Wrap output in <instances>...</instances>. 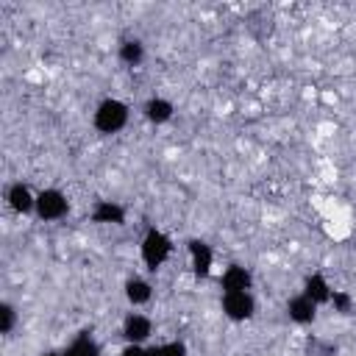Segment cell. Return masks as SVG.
<instances>
[{
	"instance_id": "cell-18",
	"label": "cell",
	"mask_w": 356,
	"mask_h": 356,
	"mask_svg": "<svg viewBox=\"0 0 356 356\" xmlns=\"http://www.w3.org/2000/svg\"><path fill=\"white\" fill-rule=\"evenodd\" d=\"M161 356H189V350L181 339H172V342H161Z\"/></svg>"
},
{
	"instance_id": "cell-15",
	"label": "cell",
	"mask_w": 356,
	"mask_h": 356,
	"mask_svg": "<svg viewBox=\"0 0 356 356\" xmlns=\"http://www.w3.org/2000/svg\"><path fill=\"white\" fill-rule=\"evenodd\" d=\"M117 56H120L122 64L136 67V64H142V58H145V44H142L139 39H122Z\"/></svg>"
},
{
	"instance_id": "cell-7",
	"label": "cell",
	"mask_w": 356,
	"mask_h": 356,
	"mask_svg": "<svg viewBox=\"0 0 356 356\" xmlns=\"http://www.w3.org/2000/svg\"><path fill=\"white\" fill-rule=\"evenodd\" d=\"M6 203L14 214H33L36 211V192L22 184V181H14L8 189H6Z\"/></svg>"
},
{
	"instance_id": "cell-5",
	"label": "cell",
	"mask_w": 356,
	"mask_h": 356,
	"mask_svg": "<svg viewBox=\"0 0 356 356\" xmlns=\"http://www.w3.org/2000/svg\"><path fill=\"white\" fill-rule=\"evenodd\" d=\"M153 334V320L142 312H128L122 317V337L128 345H145Z\"/></svg>"
},
{
	"instance_id": "cell-17",
	"label": "cell",
	"mask_w": 356,
	"mask_h": 356,
	"mask_svg": "<svg viewBox=\"0 0 356 356\" xmlns=\"http://www.w3.org/2000/svg\"><path fill=\"white\" fill-rule=\"evenodd\" d=\"M331 306H334V312H339V314H350L353 300H350V295H348V292L334 289V295H331Z\"/></svg>"
},
{
	"instance_id": "cell-10",
	"label": "cell",
	"mask_w": 356,
	"mask_h": 356,
	"mask_svg": "<svg viewBox=\"0 0 356 356\" xmlns=\"http://www.w3.org/2000/svg\"><path fill=\"white\" fill-rule=\"evenodd\" d=\"M89 217L97 225H125V209L114 200H97Z\"/></svg>"
},
{
	"instance_id": "cell-14",
	"label": "cell",
	"mask_w": 356,
	"mask_h": 356,
	"mask_svg": "<svg viewBox=\"0 0 356 356\" xmlns=\"http://www.w3.org/2000/svg\"><path fill=\"white\" fill-rule=\"evenodd\" d=\"M150 298H153V286H150L147 278L134 275V278L125 281V300L131 306H145V303H150Z\"/></svg>"
},
{
	"instance_id": "cell-3",
	"label": "cell",
	"mask_w": 356,
	"mask_h": 356,
	"mask_svg": "<svg viewBox=\"0 0 356 356\" xmlns=\"http://www.w3.org/2000/svg\"><path fill=\"white\" fill-rule=\"evenodd\" d=\"M67 211H70V197H67L61 189L47 186V189H42V192H36V211H33V214H36L39 220L56 222V220L67 217Z\"/></svg>"
},
{
	"instance_id": "cell-16",
	"label": "cell",
	"mask_w": 356,
	"mask_h": 356,
	"mask_svg": "<svg viewBox=\"0 0 356 356\" xmlns=\"http://www.w3.org/2000/svg\"><path fill=\"white\" fill-rule=\"evenodd\" d=\"M17 323H19V314H17V306L14 303H8V300H3L0 303V334H11L14 328H17Z\"/></svg>"
},
{
	"instance_id": "cell-20",
	"label": "cell",
	"mask_w": 356,
	"mask_h": 356,
	"mask_svg": "<svg viewBox=\"0 0 356 356\" xmlns=\"http://www.w3.org/2000/svg\"><path fill=\"white\" fill-rule=\"evenodd\" d=\"M145 356H161V345H145Z\"/></svg>"
},
{
	"instance_id": "cell-19",
	"label": "cell",
	"mask_w": 356,
	"mask_h": 356,
	"mask_svg": "<svg viewBox=\"0 0 356 356\" xmlns=\"http://www.w3.org/2000/svg\"><path fill=\"white\" fill-rule=\"evenodd\" d=\"M120 356H145V345H125Z\"/></svg>"
},
{
	"instance_id": "cell-1",
	"label": "cell",
	"mask_w": 356,
	"mask_h": 356,
	"mask_svg": "<svg viewBox=\"0 0 356 356\" xmlns=\"http://www.w3.org/2000/svg\"><path fill=\"white\" fill-rule=\"evenodd\" d=\"M128 114H131L128 103H122L120 97H106L97 103V108L92 114V125L100 134H120L128 125Z\"/></svg>"
},
{
	"instance_id": "cell-11",
	"label": "cell",
	"mask_w": 356,
	"mask_h": 356,
	"mask_svg": "<svg viewBox=\"0 0 356 356\" xmlns=\"http://www.w3.org/2000/svg\"><path fill=\"white\" fill-rule=\"evenodd\" d=\"M303 295L312 298L317 306H323V303H331L334 289H331V284H328V278L323 273H312V275L303 278Z\"/></svg>"
},
{
	"instance_id": "cell-12",
	"label": "cell",
	"mask_w": 356,
	"mask_h": 356,
	"mask_svg": "<svg viewBox=\"0 0 356 356\" xmlns=\"http://www.w3.org/2000/svg\"><path fill=\"white\" fill-rule=\"evenodd\" d=\"M172 111H175V106H172L167 97H147L145 106H142L145 120L153 122V125H164V122H170V120H172Z\"/></svg>"
},
{
	"instance_id": "cell-2",
	"label": "cell",
	"mask_w": 356,
	"mask_h": 356,
	"mask_svg": "<svg viewBox=\"0 0 356 356\" xmlns=\"http://www.w3.org/2000/svg\"><path fill=\"white\" fill-rule=\"evenodd\" d=\"M139 256L147 270H159L172 256V239L161 228H147L139 242Z\"/></svg>"
},
{
	"instance_id": "cell-4",
	"label": "cell",
	"mask_w": 356,
	"mask_h": 356,
	"mask_svg": "<svg viewBox=\"0 0 356 356\" xmlns=\"http://www.w3.org/2000/svg\"><path fill=\"white\" fill-rule=\"evenodd\" d=\"M220 306H222V314L234 323H245L256 312V300L250 292H222Z\"/></svg>"
},
{
	"instance_id": "cell-21",
	"label": "cell",
	"mask_w": 356,
	"mask_h": 356,
	"mask_svg": "<svg viewBox=\"0 0 356 356\" xmlns=\"http://www.w3.org/2000/svg\"><path fill=\"white\" fill-rule=\"evenodd\" d=\"M39 356H61V350H42Z\"/></svg>"
},
{
	"instance_id": "cell-6",
	"label": "cell",
	"mask_w": 356,
	"mask_h": 356,
	"mask_svg": "<svg viewBox=\"0 0 356 356\" xmlns=\"http://www.w3.org/2000/svg\"><path fill=\"white\" fill-rule=\"evenodd\" d=\"M186 253H189V267L197 278H206L211 275V267H214V250L209 242L203 239H189L186 242Z\"/></svg>"
},
{
	"instance_id": "cell-9",
	"label": "cell",
	"mask_w": 356,
	"mask_h": 356,
	"mask_svg": "<svg viewBox=\"0 0 356 356\" xmlns=\"http://www.w3.org/2000/svg\"><path fill=\"white\" fill-rule=\"evenodd\" d=\"M222 292H250L253 289V273L242 264H228L220 278Z\"/></svg>"
},
{
	"instance_id": "cell-13",
	"label": "cell",
	"mask_w": 356,
	"mask_h": 356,
	"mask_svg": "<svg viewBox=\"0 0 356 356\" xmlns=\"http://www.w3.org/2000/svg\"><path fill=\"white\" fill-rule=\"evenodd\" d=\"M100 353H103V348H100V342L95 339L92 331H81V334L61 350V356H100Z\"/></svg>"
},
{
	"instance_id": "cell-8",
	"label": "cell",
	"mask_w": 356,
	"mask_h": 356,
	"mask_svg": "<svg viewBox=\"0 0 356 356\" xmlns=\"http://www.w3.org/2000/svg\"><path fill=\"white\" fill-rule=\"evenodd\" d=\"M317 309H320V306H317L312 298H306L303 292L286 300V317H289L292 323H298V325H312V323L317 320Z\"/></svg>"
}]
</instances>
